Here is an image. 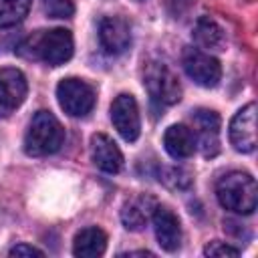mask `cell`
I'll return each mask as SVG.
<instances>
[{"label": "cell", "mask_w": 258, "mask_h": 258, "mask_svg": "<svg viewBox=\"0 0 258 258\" xmlns=\"http://www.w3.org/2000/svg\"><path fill=\"white\" fill-rule=\"evenodd\" d=\"M56 99L71 117H85L95 107V89L83 79H62L56 87Z\"/></svg>", "instance_id": "obj_5"}, {"label": "cell", "mask_w": 258, "mask_h": 258, "mask_svg": "<svg viewBox=\"0 0 258 258\" xmlns=\"http://www.w3.org/2000/svg\"><path fill=\"white\" fill-rule=\"evenodd\" d=\"M181 64H183L187 77L202 87H216L220 83V77H222L220 62L212 54H208L200 48H191V46L185 48L181 54Z\"/></svg>", "instance_id": "obj_6"}, {"label": "cell", "mask_w": 258, "mask_h": 258, "mask_svg": "<svg viewBox=\"0 0 258 258\" xmlns=\"http://www.w3.org/2000/svg\"><path fill=\"white\" fill-rule=\"evenodd\" d=\"M42 8L50 18H71L75 14V0H42Z\"/></svg>", "instance_id": "obj_20"}, {"label": "cell", "mask_w": 258, "mask_h": 258, "mask_svg": "<svg viewBox=\"0 0 258 258\" xmlns=\"http://www.w3.org/2000/svg\"><path fill=\"white\" fill-rule=\"evenodd\" d=\"M143 85L159 105H175L181 99V85L175 73L159 60H149L143 69Z\"/></svg>", "instance_id": "obj_4"}, {"label": "cell", "mask_w": 258, "mask_h": 258, "mask_svg": "<svg viewBox=\"0 0 258 258\" xmlns=\"http://www.w3.org/2000/svg\"><path fill=\"white\" fill-rule=\"evenodd\" d=\"M230 141L236 151L250 153L256 149V105L242 107L230 123Z\"/></svg>", "instance_id": "obj_9"}, {"label": "cell", "mask_w": 258, "mask_h": 258, "mask_svg": "<svg viewBox=\"0 0 258 258\" xmlns=\"http://www.w3.org/2000/svg\"><path fill=\"white\" fill-rule=\"evenodd\" d=\"M105 248H107V236L97 226H91V228L81 230L75 236V242H73V254L75 256H81V258L101 256L105 252Z\"/></svg>", "instance_id": "obj_16"}, {"label": "cell", "mask_w": 258, "mask_h": 258, "mask_svg": "<svg viewBox=\"0 0 258 258\" xmlns=\"http://www.w3.org/2000/svg\"><path fill=\"white\" fill-rule=\"evenodd\" d=\"M194 127L204 157H214L220 151V115L212 109H198L194 113Z\"/></svg>", "instance_id": "obj_10"}, {"label": "cell", "mask_w": 258, "mask_h": 258, "mask_svg": "<svg viewBox=\"0 0 258 258\" xmlns=\"http://www.w3.org/2000/svg\"><path fill=\"white\" fill-rule=\"evenodd\" d=\"M159 179H161L167 187H171V189H185V187H189V183H191L189 173L183 171V169H179V167H165V169H161Z\"/></svg>", "instance_id": "obj_19"}, {"label": "cell", "mask_w": 258, "mask_h": 258, "mask_svg": "<svg viewBox=\"0 0 258 258\" xmlns=\"http://www.w3.org/2000/svg\"><path fill=\"white\" fill-rule=\"evenodd\" d=\"M163 145L173 159H185L194 155L198 147V139L187 125H171L163 135Z\"/></svg>", "instance_id": "obj_14"}, {"label": "cell", "mask_w": 258, "mask_h": 258, "mask_svg": "<svg viewBox=\"0 0 258 258\" xmlns=\"http://www.w3.org/2000/svg\"><path fill=\"white\" fill-rule=\"evenodd\" d=\"M91 157H93L95 165L99 169H103L105 173H117L123 167V153L119 151L117 143L105 133L93 135V139H91Z\"/></svg>", "instance_id": "obj_13"}, {"label": "cell", "mask_w": 258, "mask_h": 258, "mask_svg": "<svg viewBox=\"0 0 258 258\" xmlns=\"http://www.w3.org/2000/svg\"><path fill=\"white\" fill-rule=\"evenodd\" d=\"M64 141V129L50 111H38L24 135V151L32 157L56 153Z\"/></svg>", "instance_id": "obj_3"}, {"label": "cell", "mask_w": 258, "mask_h": 258, "mask_svg": "<svg viewBox=\"0 0 258 258\" xmlns=\"http://www.w3.org/2000/svg\"><path fill=\"white\" fill-rule=\"evenodd\" d=\"M30 8V0H0V28L18 24Z\"/></svg>", "instance_id": "obj_18"}, {"label": "cell", "mask_w": 258, "mask_h": 258, "mask_svg": "<svg viewBox=\"0 0 258 258\" xmlns=\"http://www.w3.org/2000/svg\"><path fill=\"white\" fill-rule=\"evenodd\" d=\"M24 58H36L50 67L64 64L73 56V34L64 28L38 30L18 46Z\"/></svg>", "instance_id": "obj_1"}, {"label": "cell", "mask_w": 258, "mask_h": 258, "mask_svg": "<svg viewBox=\"0 0 258 258\" xmlns=\"http://www.w3.org/2000/svg\"><path fill=\"white\" fill-rule=\"evenodd\" d=\"M155 200L153 198H147V196H141V198H135L131 202H127L121 210V222L127 230H141L147 220L151 218L153 210H155Z\"/></svg>", "instance_id": "obj_15"}, {"label": "cell", "mask_w": 258, "mask_h": 258, "mask_svg": "<svg viewBox=\"0 0 258 258\" xmlns=\"http://www.w3.org/2000/svg\"><path fill=\"white\" fill-rule=\"evenodd\" d=\"M28 83L18 69H0V117L14 113L26 99Z\"/></svg>", "instance_id": "obj_8"}, {"label": "cell", "mask_w": 258, "mask_h": 258, "mask_svg": "<svg viewBox=\"0 0 258 258\" xmlns=\"http://www.w3.org/2000/svg\"><path fill=\"white\" fill-rule=\"evenodd\" d=\"M153 228H155V236H157V244L165 250V252H175L181 244V226H179V218L165 206H155L153 214Z\"/></svg>", "instance_id": "obj_12"}, {"label": "cell", "mask_w": 258, "mask_h": 258, "mask_svg": "<svg viewBox=\"0 0 258 258\" xmlns=\"http://www.w3.org/2000/svg\"><path fill=\"white\" fill-rule=\"evenodd\" d=\"M204 254H206V256H226V258H236V256L240 254V250L234 248V246H230V244H226V242H218V240H214V242H210V244L204 248Z\"/></svg>", "instance_id": "obj_21"}, {"label": "cell", "mask_w": 258, "mask_h": 258, "mask_svg": "<svg viewBox=\"0 0 258 258\" xmlns=\"http://www.w3.org/2000/svg\"><path fill=\"white\" fill-rule=\"evenodd\" d=\"M111 121L115 125V129L119 131V135L125 141H135L141 133V119H139V109H137V101L133 99V95L121 93L113 105H111Z\"/></svg>", "instance_id": "obj_7"}, {"label": "cell", "mask_w": 258, "mask_h": 258, "mask_svg": "<svg viewBox=\"0 0 258 258\" xmlns=\"http://www.w3.org/2000/svg\"><path fill=\"white\" fill-rule=\"evenodd\" d=\"M218 202L234 214H252L258 204V185L246 171H230L216 185Z\"/></svg>", "instance_id": "obj_2"}, {"label": "cell", "mask_w": 258, "mask_h": 258, "mask_svg": "<svg viewBox=\"0 0 258 258\" xmlns=\"http://www.w3.org/2000/svg\"><path fill=\"white\" fill-rule=\"evenodd\" d=\"M10 256H44V252L30 244H16L14 248H10Z\"/></svg>", "instance_id": "obj_22"}, {"label": "cell", "mask_w": 258, "mask_h": 258, "mask_svg": "<svg viewBox=\"0 0 258 258\" xmlns=\"http://www.w3.org/2000/svg\"><path fill=\"white\" fill-rule=\"evenodd\" d=\"M194 40L198 42V46L206 50H222L226 42V34H224V28L216 20L202 16L198 18L194 26Z\"/></svg>", "instance_id": "obj_17"}, {"label": "cell", "mask_w": 258, "mask_h": 258, "mask_svg": "<svg viewBox=\"0 0 258 258\" xmlns=\"http://www.w3.org/2000/svg\"><path fill=\"white\" fill-rule=\"evenodd\" d=\"M99 40L105 52L121 54L131 44V26L119 16H105L99 22Z\"/></svg>", "instance_id": "obj_11"}]
</instances>
